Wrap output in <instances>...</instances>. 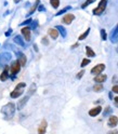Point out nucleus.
Wrapping results in <instances>:
<instances>
[{
    "mask_svg": "<svg viewBox=\"0 0 118 134\" xmlns=\"http://www.w3.org/2000/svg\"><path fill=\"white\" fill-rule=\"evenodd\" d=\"M117 123H118V118L116 116H111L110 119H108V127L114 128L117 126Z\"/></svg>",
    "mask_w": 118,
    "mask_h": 134,
    "instance_id": "obj_7",
    "label": "nucleus"
},
{
    "mask_svg": "<svg viewBox=\"0 0 118 134\" xmlns=\"http://www.w3.org/2000/svg\"><path fill=\"white\" fill-rule=\"evenodd\" d=\"M110 112H111V107H107V108H106V110L104 112V116H105V115H106L107 113H110Z\"/></svg>",
    "mask_w": 118,
    "mask_h": 134,
    "instance_id": "obj_33",
    "label": "nucleus"
},
{
    "mask_svg": "<svg viewBox=\"0 0 118 134\" xmlns=\"http://www.w3.org/2000/svg\"><path fill=\"white\" fill-rule=\"evenodd\" d=\"M89 63H90V59H89V58H84V59H82V62H81V67L87 66Z\"/></svg>",
    "mask_w": 118,
    "mask_h": 134,
    "instance_id": "obj_24",
    "label": "nucleus"
},
{
    "mask_svg": "<svg viewBox=\"0 0 118 134\" xmlns=\"http://www.w3.org/2000/svg\"><path fill=\"white\" fill-rule=\"evenodd\" d=\"M49 35L52 39H56L58 37V30L56 28H50L49 29Z\"/></svg>",
    "mask_w": 118,
    "mask_h": 134,
    "instance_id": "obj_12",
    "label": "nucleus"
},
{
    "mask_svg": "<svg viewBox=\"0 0 118 134\" xmlns=\"http://www.w3.org/2000/svg\"><path fill=\"white\" fill-rule=\"evenodd\" d=\"M20 1H21V0H14V2H15V3H17V2H20Z\"/></svg>",
    "mask_w": 118,
    "mask_h": 134,
    "instance_id": "obj_37",
    "label": "nucleus"
},
{
    "mask_svg": "<svg viewBox=\"0 0 118 134\" xmlns=\"http://www.w3.org/2000/svg\"><path fill=\"white\" fill-rule=\"evenodd\" d=\"M28 101V96H25V98H23L20 102H19V104H17V107H19V109H22L23 108V106L26 104V102Z\"/></svg>",
    "mask_w": 118,
    "mask_h": 134,
    "instance_id": "obj_16",
    "label": "nucleus"
},
{
    "mask_svg": "<svg viewBox=\"0 0 118 134\" xmlns=\"http://www.w3.org/2000/svg\"><path fill=\"white\" fill-rule=\"evenodd\" d=\"M89 33H90V28H88V29L86 30L82 35H80V36H79V40H84V39L86 38V37H87V36L89 35Z\"/></svg>",
    "mask_w": 118,
    "mask_h": 134,
    "instance_id": "obj_20",
    "label": "nucleus"
},
{
    "mask_svg": "<svg viewBox=\"0 0 118 134\" xmlns=\"http://www.w3.org/2000/svg\"><path fill=\"white\" fill-rule=\"evenodd\" d=\"M86 51H87V55H88V56H91V57L95 56V53L93 52V50L90 48V47H87V48H86Z\"/></svg>",
    "mask_w": 118,
    "mask_h": 134,
    "instance_id": "obj_17",
    "label": "nucleus"
},
{
    "mask_svg": "<svg viewBox=\"0 0 118 134\" xmlns=\"http://www.w3.org/2000/svg\"><path fill=\"white\" fill-rule=\"evenodd\" d=\"M23 89H15L14 91H12V93H11V98L12 99H16V98H19V96H21L22 94H23Z\"/></svg>",
    "mask_w": 118,
    "mask_h": 134,
    "instance_id": "obj_10",
    "label": "nucleus"
},
{
    "mask_svg": "<svg viewBox=\"0 0 118 134\" xmlns=\"http://www.w3.org/2000/svg\"><path fill=\"white\" fill-rule=\"evenodd\" d=\"M106 4H107V0H101L100 3H99V6H98V8H95L93 10V14L94 15L102 14V13L104 12V10H105V8H106Z\"/></svg>",
    "mask_w": 118,
    "mask_h": 134,
    "instance_id": "obj_2",
    "label": "nucleus"
},
{
    "mask_svg": "<svg viewBox=\"0 0 118 134\" xmlns=\"http://www.w3.org/2000/svg\"><path fill=\"white\" fill-rule=\"evenodd\" d=\"M113 92L118 93V86H114V87H113Z\"/></svg>",
    "mask_w": 118,
    "mask_h": 134,
    "instance_id": "obj_30",
    "label": "nucleus"
},
{
    "mask_svg": "<svg viewBox=\"0 0 118 134\" xmlns=\"http://www.w3.org/2000/svg\"><path fill=\"white\" fill-rule=\"evenodd\" d=\"M42 10H43V7L40 6V7H39V11H42Z\"/></svg>",
    "mask_w": 118,
    "mask_h": 134,
    "instance_id": "obj_35",
    "label": "nucleus"
},
{
    "mask_svg": "<svg viewBox=\"0 0 118 134\" xmlns=\"http://www.w3.org/2000/svg\"><path fill=\"white\" fill-rule=\"evenodd\" d=\"M20 69H21V64L19 62H15V63H13L11 65L10 72L12 74V75H16V74L20 71Z\"/></svg>",
    "mask_w": 118,
    "mask_h": 134,
    "instance_id": "obj_4",
    "label": "nucleus"
},
{
    "mask_svg": "<svg viewBox=\"0 0 118 134\" xmlns=\"http://www.w3.org/2000/svg\"><path fill=\"white\" fill-rule=\"evenodd\" d=\"M22 34L24 35L26 41L30 40V28L29 27H24V28H22Z\"/></svg>",
    "mask_w": 118,
    "mask_h": 134,
    "instance_id": "obj_6",
    "label": "nucleus"
},
{
    "mask_svg": "<svg viewBox=\"0 0 118 134\" xmlns=\"http://www.w3.org/2000/svg\"><path fill=\"white\" fill-rule=\"evenodd\" d=\"M84 74H85V71H84V70H81L80 72H78V75H77V78H78V79H80V78L84 76Z\"/></svg>",
    "mask_w": 118,
    "mask_h": 134,
    "instance_id": "obj_29",
    "label": "nucleus"
},
{
    "mask_svg": "<svg viewBox=\"0 0 118 134\" xmlns=\"http://www.w3.org/2000/svg\"><path fill=\"white\" fill-rule=\"evenodd\" d=\"M14 41H15L16 43H19V44H21V45H24V42H23V41L21 40V37H20V36H16L15 38H14Z\"/></svg>",
    "mask_w": 118,
    "mask_h": 134,
    "instance_id": "obj_22",
    "label": "nucleus"
},
{
    "mask_svg": "<svg viewBox=\"0 0 118 134\" xmlns=\"http://www.w3.org/2000/svg\"><path fill=\"white\" fill-rule=\"evenodd\" d=\"M74 14H70V13H68V14H66L64 17H63V23H65V24H70V23L74 21Z\"/></svg>",
    "mask_w": 118,
    "mask_h": 134,
    "instance_id": "obj_8",
    "label": "nucleus"
},
{
    "mask_svg": "<svg viewBox=\"0 0 118 134\" xmlns=\"http://www.w3.org/2000/svg\"><path fill=\"white\" fill-rule=\"evenodd\" d=\"M11 33H12V30L10 29V30H9V31H7V33H6V36H9V35H10Z\"/></svg>",
    "mask_w": 118,
    "mask_h": 134,
    "instance_id": "obj_34",
    "label": "nucleus"
},
{
    "mask_svg": "<svg viewBox=\"0 0 118 134\" xmlns=\"http://www.w3.org/2000/svg\"><path fill=\"white\" fill-rule=\"evenodd\" d=\"M56 29H58V30L61 31V34H62V36H63V37H65V36H66V31H65V28H63L62 26H57V27H56Z\"/></svg>",
    "mask_w": 118,
    "mask_h": 134,
    "instance_id": "obj_23",
    "label": "nucleus"
},
{
    "mask_svg": "<svg viewBox=\"0 0 118 134\" xmlns=\"http://www.w3.org/2000/svg\"><path fill=\"white\" fill-rule=\"evenodd\" d=\"M101 110H102V108L100 107V106H98V107H94V108H92L91 110L89 112V115L91 117H95V116H98V115L101 113Z\"/></svg>",
    "mask_w": 118,
    "mask_h": 134,
    "instance_id": "obj_9",
    "label": "nucleus"
},
{
    "mask_svg": "<svg viewBox=\"0 0 118 134\" xmlns=\"http://www.w3.org/2000/svg\"><path fill=\"white\" fill-rule=\"evenodd\" d=\"M69 9H70V7H66L65 9H63V10H61V11L58 12V13H56V15H61L62 13H64V12H66L67 10H69Z\"/></svg>",
    "mask_w": 118,
    "mask_h": 134,
    "instance_id": "obj_27",
    "label": "nucleus"
},
{
    "mask_svg": "<svg viewBox=\"0 0 118 134\" xmlns=\"http://www.w3.org/2000/svg\"><path fill=\"white\" fill-rule=\"evenodd\" d=\"M111 38H112V41H113V42H116V41H118V25H117L116 28L114 29V31L112 33Z\"/></svg>",
    "mask_w": 118,
    "mask_h": 134,
    "instance_id": "obj_13",
    "label": "nucleus"
},
{
    "mask_svg": "<svg viewBox=\"0 0 118 134\" xmlns=\"http://www.w3.org/2000/svg\"><path fill=\"white\" fill-rule=\"evenodd\" d=\"M25 83H24V82H22V83H19V84H17L16 86V88H15V89H23V88H25Z\"/></svg>",
    "mask_w": 118,
    "mask_h": 134,
    "instance_id": "obj_28",
    "label": "nucleus"
},
{
    "mask_svg": "<svg viewBox=\"0 0 118 134\" xmlns=\"http://www.w3.org/2000/svg\"><path fill=\"white\" fill-rule=\"evenodd\" d=\"M93 1H95V0H87V1H86V2H85V3L82 4V8H86L87 6H89L90 3H92Z\"/></svg>",
    "mask_w": 118,
    "mask_h": 134,
    "instance_id": "obj_26",
    "label": "nucleus"
},
{
    "mask_svg": "<svg viewBox=\"0 0 118 134\" xmlns=\"http://www.w3.org/2000/svg\"><path fill=\"white\" fill-rule=\"evenodd\" d=\"M50 3L53 8H57L58 4H60V0H50Z\"/></svg>",
    "mask_w": 118,
    "mask_h": 134,
    "instance_id": "obj_19",
    "label": "nucleus"
},
{
    "mask_svg": "<svg viewBox=\"0 0 118 134\" xmlns=\"http://www.w3.org/2000/svg\"><path fill=\"white\" fill-rule=\"evenodd\" d=\"M107 79V76L106 75H102V74H100V75H98L97 77L94 78V81L98 82V83H102V82H104Z\"/></svg>",
    "mask_w": 118,
    "mask_h": 134,
    "instance_id": "obj_11",
    "label": "nucleus"
},
{
    "mask_svg": "<svg viewBox=\"0 0 118 134\" xmlns=\"http://www.w3.org/2000/svg\"><path fill=\"white\" fill-rule=\"evenodd\" d=\"M114 100H115V102H116V103H117V105H118V96H117V98H115Z\"/></svg>",
    "mask_w": 118,
    "mask_h": 134,
    "instance_id": "obj_36",
    "label": "nucleus"
},
{
    "mask_svg": "<svg viewBox=\"0 0 118 134\" xmlns=\"http://www.w3.org/2000/svg\"><path fill=\"white\" fill-rule=\"evenodd\" d=\"M117 51H118V48H117Z\"/></svg>",
    "mask_w": 118,
    "mask_h": 134,
    "instance_id": "obj_38",
    "label": "nucleus"
},
{
    "mask_svg": "<svg viewBox=\"0 0 118 134\" xmlns=\"http://www.w3.org/2000/svg\"><path fill=\"white\" fill-rule=\"evenodd\" d=\"M46 130H47V121L46 120H42L39 128H38V134H44L46 133Z\"/></svg>",
    "mask_w": 118,
    "mask_h": 134,
    "instance_id": "obj_5",
    "label": "nucleus"
},
{
    "mask_svg": "<svg viewBox=\"0 0 118 134\" xmlns=\"http://www.w3.org/2000/svg\"><path fill=\"white\" fill-rule=\"evenodd\" d=\"M104 69H105V65H104V64H99V65L94 66L91 69V74H93V75H100Z\"/></svg>",
    "mask_w": 118,
    "mask_h": 134,
    "instance_id": "obj_3",
    "label": "nucleus"
},
{
    "mask_svg": "<svg viewBox=\"0 0 118 134\" xmlns=\"http://www.w3.org/2000/svg\"><path fill=\"white\" fill-rule=\"evenodd\" d=\"M39 0H37V1H36V3L34 4V6H33V8H31L30 9V11H29V13H28V14H33V13H34V11L36 10V9H37V7H38V4H39Z\"/></svg>",
    "mask_w": 118,
    "mask_h": 134,
    "instance_id": "obj_21",
    "label": "nucleus"
},
{
    "mask_svg": "<svg viewBox=\"0 0 118 134\" xmlns=\"http://www.w3.org/2000/svg\"><path fill=\"white\" fill-rule=\"evenodd\" d=\"M42 43L43 44H48L49 42H48V40H47V38H46V37H44V38L42 39Z\"/></svg>",
    "mask_w": 118,
    "mask_h": 134,
    "instance_id": "obj_32",
    "label": "nucleus"
},
{
    "mask_svg": "<svg viewBox=\"0 0 118 134\" xmlns=\"http://www.w3.org/2000/svg\"><path fill=\"white\" fill-rule=\"evenodd\" d=\"M19 62L21 64V66H25V64H26V56L23 54V53H20V56H19Z\"/></svg>",
    "mask_w": 118,
    "mask_h": 134,
    "instance_id": "obj_15",
    "label": "nucleus"
},
{
    "mask_svg": "<svg viewBox=\"0 0 118 134\" xmlns=\"http://www.w3.org/2000/svg\"><path fill=\"white\" fill-rule=\"evenodd\" d=\"M8 69H9V67L7 66L6 67V69L2 71V74H1V76H0V80L1 81H6L8 78H9V74H8Z\"/></svg>",
    "mask_w": 118,
    "mask_h": 134,
    "instance_id": "obj_14",
    "label": "nucleus"
},
{
    "mask_svg": "<svg viewBox=\"0 0 118 134\" xmlns=\"http://www.w3.org/2000/svg\"><path fill=\"white\" fill-rule=\"evenodd\" d=\"M93 90H94L95 92H101V91L103 90V86H102V83H98V84H95V86L93 87Z\"/></svg>",
    "mask_w": 118,
    "mask_h": 134,
    "instance_id": "obj_18",
    "label": "nucleus"
},
{
    "mask_svg": "<svg viewBox=\"0 0 118 134\" xmlns=\"http://www.w3.org/2000/svg\"><path fill=\"white\" fill-rule=\"evenodd\" d=\"M14 112H15V106L13 103H9L7 104L6 106H3L1 108V113L6 116L7 118H12L13 115H14Z\"/></svg>",
    "mask_w": 118,
    "mask_h": 134,
    "instance_id": "obj_1",
    "label": "nucleus"
},
{
    "mask_svg": "<svg viewBox=\"0 0 118 134\" xmlns=\"http://www.w3.org/2000/svg\"><path fill=\"white\" fill-rule=\"evenodd\" d=\"M101 37H102V40H106V33H105V29H101Z\"/></svg>",
    "mask_w": 118,
    "mask_h": 134,
    "instance_id": "obj_25",
    "label": "nucleus"
},
{
    "mask_svg": "<svg viewBox=\"0 0 118 134\" xmlns=\"http://www.w3.org/2000/svg\"><path fill=\"white\" fill-rule=\"evenodd\" d=\"M107 134H118V131L117 130H113V131H110Z\"/></svg>",
    "mask_w": 118,
    "mask_h": 134,
    "instance_id": "obj_31",
    "label": "nucleus"
}]
</instances>
